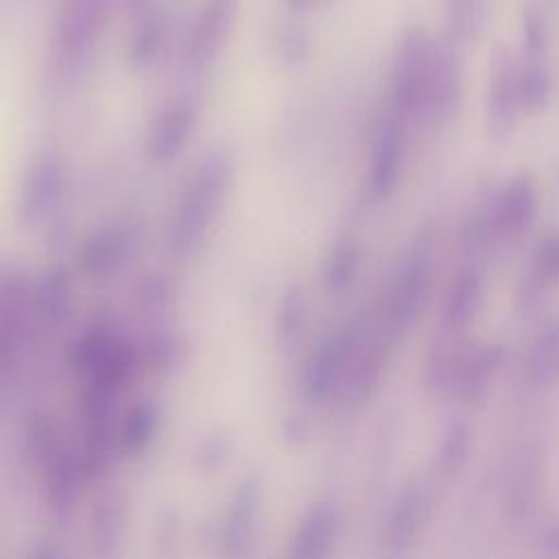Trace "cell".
Listing matches in <instances>:
<instances>
[{"label": "cell", "instance_id": "6da1fadb", "mask_svg": "<svg viewBox=\"0 0 559 559\" xmlns=\"http://www.w3.org/2000/svg\"><path fill=\"white\" fill-rule=\"evenodd\" d=\"M238 173L231 148L216 146L190 168L168 218L166 247L175 258L194 255L214 229Z\"/></svg>", "mask_w": 559, "mask_h": 559}, {"label": "cell", "instance_id": "7a4b0ae2", "mask_svg": "<svg viewBox=\"0 0 559 559\" xmlns=\"http://www.w3.org/2000/svg\"><path fill=\"white\" fill-rule=\"evenodd\" d=\"M432 72V39L421 28H408L391 63V100L404 118H424Z\"/></svg>", "mask_w": 559, "mask_h": 559}, {"label": "cell", "instance_id": "3957f363", "mask_svg": "<svg viewBox=\"0 0 559 559\" xmlns=\"http://www.w3.org/2000/svg\"><path fill=\"white\" fill-rule=\"evenodd\" d=\"M360 343L362 325L358 321H349L321 338L310 349L299 371V389L304 397L319 402L334 393L341 386Z\"/></svg>", "mask_w": 559, "mask_h": 559}, {"label": "cell", "instance_id": "277c9868", "mask_svg": "<svg viewBox=\"0 0 559 559\" xmlns=\"http://www.w3.org/2000/svg\"><path fill=\"white\" fill-rule=\"evenodd\" d=\"M430 288V247L421 236L413 251L406 255L395 282L382 301L380 334L389 341L404 334L419 317Z\"/></svg>", "mask_w": 559, "mask_h": 559}, {"label": "cell", "instance_id": "5b68a950", "mask_svg": "<svg viewBox=\"0 0 559 559\" xmlns=\"http://www.w3.org/2000/svg\"><path fill=\"white\" fill-rule=\"evenodd\" d=\"M68 190V164L55 151L35 155L22 177L17 192V216L24 225H39L46 221Z\"/></svg>", "mask_w": 559, "mask_h": 559}, {"label": "cell", "instance_id": "8992f818", "mask_svg": "<svg viewBox=\"0 0 559 559\" xmlns=\"http://www.w3.org/2000/svg\"><path fill=\"white\" fill-rule=\"evenodd\" d=\"M264 476L260 472H249L242 476L225 504L221 518V548L227 557H242L255 537L264 504Z\"/></svg>", "mask_w": 559, "mask_h": 559}, {"label": "cell", "instance_id": "52a82bcc", "mask_svg": "<svg viewBox=\"0 0 559 559\" xmlns=\"http://www.w3.org/2000/svg\"><path fill=\"white\" fill-rule=\"evenodd\" d=\"M140 245V227L131 221H111L94 229L79 249L81 273L92 280L116 275L135 253Z\"/></svg>", "mask_w": 559, "mask_h": 559}, {"label": "cell", "instance_id": "ba28073f", "mask_svg": "<svg viewBox=\"0 0 559 559\" xmlns=\"http://www.w3.org/2000/svg\"><path fill=\"white\" fill-rule=\"evenodd\" d=\"M522 109L520 70L504 46H496L487 83V131L496 140H507L515 131Z\"/></svg>", "mask_w": 559, "mask_h": 559}, {"label": "cell", "instance_id": "9c48e42d", "mask_svg": "<svg viewBox=\"0 0 559 559\" xmlns=\"http://www.w3.org/2000/svg\"><path fill=\"white\" fill-rule=\"evenodd\" d=\"M199 124V105L190 96H177L162 105L146 133V157L168 164L181 155Z\"/></svg>", "mask_w": 559, "mask_h": 559}, {"label": "cell", "instance_id": "30bf717a", "mask_svg": "<svg viewBox=\"0 0 559 559\" xmlns=\"http://www.w3.org/2000/svg\"><path fill=\"white\" fill-rule=\"evenodd\" d=\"M463 96V61L459 39L445 35L432 39V72L424 118L430 122H445L456 111Z\"/></svg>", "mask_w": 559, "mask_h": 559}, {"label": "cell", "instance_id": "8fae6325", "mask_svg": "<svg viewBox=\"0 0 559 559\" xmlns=\"http://www.w3.org/2000/svg\"><path fill=\"white\" fill-rule=\"evenodd\" d=\"M404 116L400 111H391L378 127L369 175H367V192L373 201H384L393 194L400 183L402 157H404Z\"/></svg>", "mask_w": 559, "mask_h": 559}, {"label": "cell", "instance_id": "7c38bea8", "mask_svg": "<svg viewBox=\"0 0 559 559\" xmlns=\"http://www.w3.org/2000/svg\"><path fill=\"white\" fill-rule=\"evenodd\" d=\"M37 472L41 476V493L48 513L59 522L72 518L81 500V491L87 485V478L76 461L72 441Z\"/></svg>", "mask_w": 559, "mask_h": 559}, {"label": "cell", "instance_id": "4fadbf2b", "mask_svg": "<svg viewBox=\"0 0 559 559\" xmlns=\"http://www.w3.org/2000/svg\"><path fill=\"white\" fill-rule=\"evenodd\" d=\"M238 7L240 0H205L186 46V59L190 66L205 68L216 59L231 35Z\"/></svg>", "mask_w": 559, "mask_h": 559}, {"label": "cell", "instance_id": "5bb4252c", "mask_svg": "<svg viewBox=\"0 0 559 559\" xmlns=\"http://www.w3.org/2000/svg\"><path fill=\"white\" fill-rule=\"evenodd\" d=\"M109 0H63L57 17V44L70 59L83 57L100 37Z\"/></svg>", "mask_w": 559, "mask_h": 559}, {"label": "cell", "instance_id": "9a60e30c", "mask_svg": "<svg viewBox=\"0 0 559 559\" xmlns=\"http://www.w3.org/2000/svg\"><path fill=\"white\" fill-rule=\"evenodd\" d=\"M72 275L66 266H48L31 282V314L39 332L63 325L72 312Z\"/></svg>", "mask_w": 559, "mask_h": 559}, {"label": "cell", "instance_id": "2e32d148", "mask_svg": "<svg viewBox=\"0 0 559 559\" xmlns=\"http://www.w3.org/2000/svg\"><path fill=\"white\" fill-rule=\"evenodd\" d=\"M164 408L155 397H140L116 419V448L120 456H142L157 439Z\"/></svg>", "mask_w": 559, "mask_h": 559}, {"label": "cell", "instance_id": "e0dca14e", "mask_svg": "<svg viewBox=\"0 0 559 559\" xmlns=\"http://www.w3.org/2000/svg\"><path fill=\"white\" fill-rule=\"evenodd\" d=\"M341 515L332 500L314 502L299 520L288 555L295 559H319L325 557L336 542Z\"/></svg>", "mask_w": 559, "mask_h": 559}, {"label": "cell", "instance_id": "ac0fdd59", "mask_svg": "<svg viewBox=\"0 0 559 559\" xmlns=\"http://www.w3.org/2000/svg\"><path fill=\"white\" fill-rule=\"evenodd\" d=\"M129 524V500L122 491L111 489L98 496L87 518V542L94 552H109Z\"/></svg>", "mask_w": 559, "mask_h": 559}, {"label": "cell", "instance_id": "d6986e66", "mask_svg": "<svg viewBox=\"0 0 559 559\" xmlns=\"http://www.w3.org/2000/svg\"><path fill=\"white\" fill-rule=\"evenodd\" d=\"M428 511H430V502L421 485L404 489V493H400L386 520V528H384L386 548L393 552L406 550L415 542L421 524L428 518Z\"/></svg>", "mask_w": 559, "mask_h": 559}, {"label": "cell", "instance_id": "ffe728a7", "mask_svg": "<svg viewBox=\"0 0 559 559\" xmlns=\"http://www.w3.org/2000/svg\"><path fill=\"white\" fill-rule=\"evenodd\" d=\"M537 212V190L528 177H515L498 205V227L509 236L524 234Z\"/></svg>", "mask_w": 559, "mask_h": 559}, {"label": "cell", "instance_id": "44dd1931", "mask_svg": "<svg viewBox=\"0 0 559 559\" xmlns=\"http://www.w3.org/2000/svg\"><path fill=\"white\" fill-rule=\"evenodd\" d=\"M68 437L63 432V426L44 411H37L28 417L26 426H24V454L28 459V463L39 469L44 467L57 452H61L68 445Z\"/></svg>", "mask_w": 559, "mask_h": 559}, {"label": "cell", "instance_id": "7402d4cb", "mask_svg": "<svg viewBox=\"0 0 559 559\" xmlns=\"http://www.w3.org/2000/svg\"><path fill=\"white\" fill-rule=\"evenodd\" d=\"M164 37L166 22L157 7L135 15V26L129 39V66L138 72L151 68L164 48Z\"/></svg>", "mask_w": 559, "mask_h": 559}, {"label": "cell", "instance_id": "603a6c76", "mask_svg": "<svg viewBox=\"0 0 559 559\" xmlns=\"http://www.w3.org/2000/svg\"><path fill=\"white\" fill-rule=\"evenodd\" d=\"M483 306V280L474 269H463L450 286L443 325L463 332Z\"/></svg>", "mask_w": 559, "mask_h": 559}, {"label": "cell", "instance_id": "cb8c5ba5", "mask_svg": "<svg viewBox=\"0 0 559 559\" xmlns=\"http://www.w3.org/2000/svg\"><path fill=\"white\" fill-rule=\"evenodd\" d=\"M308 321V299L306 290L299 282H290L282 288L280 299L275 304L273 317V334L280 345H295L306 328Z\"/></svg>", "mask_w": 559, "mask_h": 559}, {"label": "cell", "instance_id": "d4e9b609", "mask_svg": "<svg viewBox=\"0 0 559 559\" xmlns=\"http://www.w3.org/2000/svg\"><path fill=\"white\" fill-rule=\"evenodd\" d=\"M502 365V349L500 347H485L476 354H467L452 389H456V395L463 400H480L493 376L498 373Z\"/></svg>", "mask_w": 559, "mask_h": 559}, {"label": "cell", "instance_id": "484cf974", "mask_svg": "<svg viewBox=\"0 0 559 559\" xmlns=\"http://www.w3.org/2000/svg\"><path fill=\"white\" fill-rule=\"evenodd\" d=\"M360 260H362V253H360V245L345 236L341 238L328 253L325 258V264H323V284H325V290L334 297L338 295H345L356 277H358V271H360Z\"/></svg>", "mask_w": 559, "mask_h": 559}, {"label": "cell", "instance_id": "4316f807", "mask_svg": "<svg viewBox=\"0 0 559 559\" xmlns=\"http://www.w3.org/2000/svg\"><path fill=\"white\" fill-rule=\"evenodd\" d=\"M138 352L142 367H146L151 373L168 376L183 360V338L175 330L162 325L148 332Z\"/></svg>", "mask_w": 559, "mask_h": 559}, {"label": "cell", "instance_id": "83f0119b", "mask_svg": "<svg viewBox=\"0 0 559 559\" xmlns=\"http://www.w3.org/2000/svg\"><path fill=\"white\" fill-rule=\"evenodd\" d=\"M559 284V234L546 236L531 260V273L524 286V301L533 304L546 290Z\"/></svg>", "mask_w": 559, "mask_h": 559}, {"label": "cell", "instance_id": "f1b7e54d", "mask_svg": "<svg viewBox=\"0 0 559 559\" xmlns=\"http://www.w3.org/2000/svg\"><path fill=\"white\" fill-rule=\"evenodd\" d=\"M526 371L537 386H550L559 380V321L548 323L535 338Z\"/></svg>", "mask_w": 559, "mask_h": 559}, {"label": "cell", "instance_id": "f546056e", "mask_svg": "<svg viewBox=\"0 0 559 559\" xmlns=\"http://www.w3.org/2000/svg\"><path fill=\"white\" fill-rule=\"evenodd\" d=\"M314 44H317L314 33L306 24H297V22L282 24L273 35L275 57L288 68L308 63L314 55Z\"/></svg>", "mask_w": 559, "mask_h": 559}, {"label": "cell", "instance_id": "4dcf8cb0", "mask_svg": "<svg viewBox=\"0 0 559 559\" xmlns=\"http://www.w3.org/2000/svg\"><path fill=\"white\" fill-rule=\"evenodd\" d=\"M231 450H234L231 435L223 428H216L197 441V448L192 452V467L199 474L212 476L229 463Z\"/></svg>", "mask_w": 559, "mask_h": 559}, {"label": "cell", "instance_id": "1f68e13d", "mask_svg": "<svg viewBox=\"0 0 559 559\" xmlns=\"http://www.w3.org/2000/svg\"><path fill=\"white\" fill-rule=\"evenodd\" d=\"M452 35L459 41H476L487 24V0H445Z\"/></svg>", "mask_w": 559, "mask_h": 559}, {"label": "cell", "instance_id": "d6a6232c", "mask_svg": "<svg viewBox=\"0 0 559 559\" xmlns=\"http://www.w3.org/2000/svg\"><path fill=\"white\" fill-rule=\"evenodd\" d=\"M135 299L140 310L151 317L170 312L177 299L175 282L164 273H146L135 286Z\"/></svg>", "mask_w": 559, "mask_h": 559}, {"label": "cell", "instance_id": "836d02e7", "mask_svg": "<svg viewBox=\"0 0 559 559\" xmlns=\"http://www.w3.org/2000/svg\"><path fill=\"white\" fill-rule=\"evenodd\" d=\"M552 94V76L542 59L526 61L520 70V98L528 111H542Z\"/></svg>", "mask_w": 559, "mask_h": 559}, {"label": "cell", "instance_id": "e575fe53", "mask_svg": "<svg viewBox=\"0 0 559 559\" xmlns=\"http://www.w3.org/2000/svg\"><path fill=\"white\" fill-rule=\"evenodd\" d=\"M469 448H472L469 426L465 421H454L441 441L439 469L443 474H456L465 465L469 456Z\"/></svg>", "mask_w": 559, "mask_h": 559}, {"label": "cell", "instance_id": "d590c367", "mask_svg": "<svg viewBox=\"0 0 559 559\" xmlns=\"http://www.w3.org/2000/svg\"><path fill=\"white\" fill-rule=\"evenodd\" d=\"M522 50L526 61H537L546 50V24L537 7L528 4L522 13Z\"/></svg>", "mask_w": 559, "mask_h": 559}, {"label": "cell", "instance_id": "8d00e7d4", "mask_svg": "<svg viewBox=\"0 0 559 559\" xmlns=\"http://www.w3.org/2000/svg\"><path fill=\"white\" fill-rule=\"evenodd\" d=\"M124 2V7L133 13V17L135 15H140L142 11H146V9H151V7H155V0H122Z\"/></svg>", "mask_w": 559, "mask_h": 559}, {"label": "cell", "instance_id": "74e56055", "mask_svg": "<svg viewBox=\"0 0 559 559\" xmlns=\"http://www.w3.org/2000/svg\"><path fill=\"white\" fill-rule=\"evenodd\" d=\"M293 9H304V7H308L310 2H314V0H286Z\"/></svg>", "mask_w": 559, "mask_h": 559}]
</instances>
